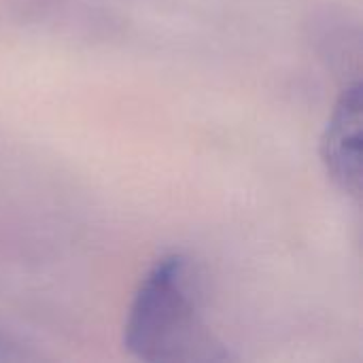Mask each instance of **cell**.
Listing matches in <instances>:
<instances>
[{"label":"cell","mask_w":363,"mask_h":363,"mask_svg":"<svg viewBox=\"0 0 363 363\" xmlns=\"http://www.w3.org/2000/svg\"><path fill=\"white\" fill-rule=\"evenodd\" d=\"M128 353L147 363H215L234 355L204 323L191 262L172 253L140 281L123 328Z\"/></svg>","instance_id":"obj_1"},{"label":"cell","mask_w":363,"mask_h":363,"mask_svg":"<svg viewBox=\"0 0 363 363\" xmlns=\"http://www.w3.org/2000/svg\"><path fill=\"white\" fill-rule=\"evenodd\" d=\"M363 94L359 79L347 83L336 100L334 113L321 136V162L334 185L359 200L362 198V140Z\"/></svg>","instance_id":"obj_2"}]
</instances>
